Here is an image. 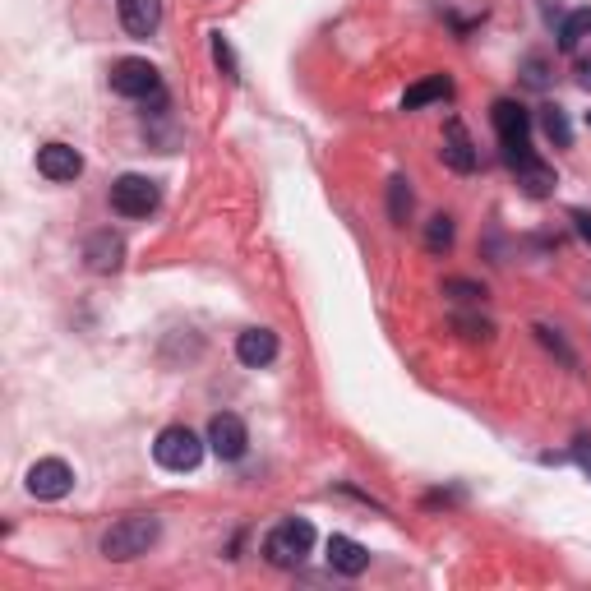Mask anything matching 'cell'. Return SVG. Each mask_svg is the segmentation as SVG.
<instances>
[{
  "mask_svg": "<svg viewBox=\"0 0 591 591\" xmlns=\"http://www.w3.org/2000/svg\"><path fill=\"white\" fill-rule=\"evenodd\" d=\"M513 176H518V185L531 194V199H541V194H550V190H555V171L545 167V162H531V167L513 171Z\"/></svg>",
  "mask_w": 591,
  "mask_h": 591,
  "instance_id": "cell-17",
  "label": "cell"
},
{
  "mask_svg": "<svg viewBox=\"0 0 591 591\" xmlns=\"http://www.w3.org/2000/svg\"><path fill=\"white\" fill-rule=\"evenodd\" d=\"M490 121H495V134H499V148H504V162L513 171L531 167V162H541V157L531 153V111L513 97H499L495 111H490Z\"/></svg>",
  "mask_w": 591,
  "mask_h": 591,
  "instance_id": "cell-1",
  "label": "cell"
},
{
  "mask_svg": "<svg viewBox=\"0 0 591 591\" xmlns=\"http://www.w3.org/2000/svg\"><path fill=\"white\" fill-rule=\"evenodd\" d=\"M448 93H453V79H448V74H430V79H421V84H411L407 93H402V111H421V107H430V102H444Z\"/></svg>",
  "mask_w": 591,
  "mask_h": 591,
  "instance_id": "cell-15",
  "label": "cell"
},
{
  "mask_svg": "<svg viewBox=\"0 0 591 591\" xmlns=\"http://www.w3.org/2000/svg\"><path fill=\"white\" fill-rule=\"evenodd\" d=\"M157 204H162V190H157V181L139 176V171H125V176L111 181V208L121 218H148Z\"/></svg>",
  "mask_w": 591,
  "mask_h": 591,
  "instance_id": "cell-6",
  "label": "cell"
},
{
  "mask_svg": "<svg viewBox=\"0 0 591 591\" xmlns=\"http://www.w3.org/2000/svg\"><path fill=\"white\" fill-rule=\"evenodd\" d=\"M236 361L245 370H264V365L278 361V333L273 328H245L236 338Z\"/></svg>",
  "mask_w": 591,
  "mask_h": 591,
  "instance_id": "cell-11",
  "label": "cell"
},
{
  "mask_svg": "<svg viewBox=\"0 0 591 591\" xmlns=\"http://www.w3.org/2000/svg\"><path fill=\"white\" fill-rule=\"evenodd\" d=\"M536 338H541V342H545V347H550V351H559V361H564V365H578V356H573V351H568V342H564V338H559L555 328H545V324H536Z\"/></svg>",
  "mask_w": 591,
  "mask_h": 591,
  "instance_id": "cell-23",
  "label": "cell"
},
{
  "mask_svg": "<svg viewBox=\"0 0 591 591\" xmlns=\"http://www.w3.org/2000/svg\"><path fill=\"white\" fill-rule=\"evenodd\" d=\"M314 545V527L310 518H282L278 527L264 536V559L278 568H296Z\"/></svg>",
  "mask_w": 591,
  "mask_h": 591,
  "instance_id": "cell-3",
  "label": "cell"
},
{
  "mask_svg": "<svg viewBox=\"0 0 591 591\" xmlns=\"http://www.w3.org/2000/svg\"><path fill=\"white\" fill-rule=\"evenodd\" d=\"M328 568L342 573V578H361L370 568V550L361 541H351V536H328Z\"/></svg>",
  "mask_w": 591,
  "mask_h": 591,
  "instance_id": "cell-13",
  "label": "cell"
},
{
  "mask_svg": "<svg viewBox=\"0 0 591 591\" xmlns=\"http://www.w3.org/2000/svg\"><path fill=\"white\" fill-rule=\"evenodd\" d=\"M439 157H444V167L462 171V176H471V171H476V162H481V153H476L467 125H462L458 116L444 125V144H439Z\"/></svg>",
  "mask_w": 591,
  "mask_h": 591,
  "instance_id": "cell-10",
  "label": "cell"
},
{
  "mask_svg": "<svg viewBox=\"0 0 591 591\" xmlns=\"http://www.w3.org/2000/svg\"><path fill=\"white\" fill-rule=\"evenodd\" d=\"M448 245H453V218H448V213H435V218H430V227H425V250L444 254Z\"/></svg>",
  "mask_w": 591,
  "mask_h": 591,
  "instance_id": "cell-20",
  "label": "cell"
},
{
  "mask_svg": "<svg viewBox=\"0 0 591 591\" xmlns=\"http://www.w3.org/2000/svg\"><path fill=\"white\" fill-rule=\"evenodd\" d=\"M213 61L222 65V74H227V79H241V65H236V56H231V42L222 33H213Z\"/></svg>",
  "mask_w": 591,
  "mask_h": 591,
  "instance_id": "cell-22",
  "label": "cell"
},
{
  "mask_svg": "<svg viewBox=\"0 0 591 591\" xmlns=\"http://www.w3.org/2000/svg\"><path fill=\"white\" fill-rule=\"evenodd\" d=\"M573 462H578V467L591 476V439H587V435H582L578 444H573Z\"/></svg>",
  "mask_w": 591,
  "mask_h": 591,
  "instance_id": "cell-24",
  "label": "cell"
},
{
  "mask_svg": "<svg viewBox=\"0 0 591 591\" xmlns=\"http://www.w3.org/2000/svg\"><path fill=\"white\" fill-rule=\"evenodd\" d=\"M84 259H88V268L93 273H116V268L125 264V241L116 236V231H93L84 241Z\"/></svg>",
  "mask_w": 591,
  "mask_h": 591,
  "instance_id": "cell-12",
  "label": "cell"
},
{
  "mask_svg": "<svg viewBox=\"0 0 591 591\" xmlns=\"http://www.w3.org/2000/svg\"><path fill=\"white\" fill-rule=\"evenodd\" d=\"M116 10L130 37H153L162 24V0H116Z\"/></svg>",
  "mask_w": 591,
  "mask_h": 591,
  "instance_id": "cell-14",
  "label": "cell"
},
{
  "mask_svg": "<svg viewBox=\"0 0 591 591\" xmlns=\"http://www.w3.org/2000/svg\"><path fill=\"white\" fill-rule=\"evenodd\" d=\"M111 88L121 97H130V102H167L162 97V74L144 56H125V61L111 65Z\"/></svg>",
  "mask_w": 591,
  "mask_h": 591,
  "instance_id": "cell-4",
  "label": "cell"
},
{
  "mask_svg": "<svg viewBox=\"0 0 591 591\" xmlns=\"http://www.w3.org/2000/svg\"><path fill=\"white\" fill-rule=\"evenodd\" d=\"M74 490V471L65 458H42L28 467V495L33 499H47V504H56V499H65Z\"/></svg>",
  "mask_w": 591,
  "mask_h": 591,
  "instance_id": "cell-7",
  "label": "cell"
},
{
  "mask_svg": "<svg viewBox=\"0 0 591 591\" xmlns=\"http://www.w3.org/2000/svg\"><path fill=\"white\" fill-rule=\"evenodd\" d=\"M582 37H591V5H582V10H573L564 19V28H559V47L573 51Z\"/></svg>",
  "mask_w": 591,
  "mask_h": 591,
  "instance_id": "cell-19",
  "label": "cell"
},
{
  "mask_svg": "<svg viewBox=\"0 0 591 591\" xmlns=\"http://www.w3.org/2000/svg\"><path fill=\"white\" fill-rule=\"evenodd\" d=\"M388 218L398 222V227H407V218H411V181L407 176H393V181H388Z\"/></svg>",
  "mask_w": 591,
  "mask_h": 591,
  "instance_id": "cell-18",
  "label": "cell"
},
{
  "mask_svg": "<svg viewBox=\"0 0 591 591\" xmlns=\"http://www.w3.org/2000/svg\"><path fill=\"white\" fill-rule=\"evenodd\" d=\"M37 171L47 176V181H56V185H65V181H79V171H84V157H79V148H70V144H42L37 148Z\"/></svg>",
  "mask_w": 591,
  "mask_h": 591,
  "instance_id": "cell-9",
  "label": "cell"
},
{
  "mask_svg": "<svg viewBox=\"0 0 591 591\" xmlns=\"http://www.w3.org/2000/svg\"><path fill=\"white\" fill-rule=\"evenodd\" d=\"M208 448L218 453L222 462H241L245 448H250V430L236 411H218L213 421H208Z\"/></svg>",
  "mask_w": 591,
  "mask_h": 591,
  "instance_id": "cell-8",
  "label": "cell"
},
{
  "mask_svg": "<svg viewBox=\"0 0 591 591\" xmlns=\"http://www.w3.org/2000/svg\"><path fill=\"white\" fill-rule=\"evenodd\" d=\"M157 536H162V522H157L153 513H134V518H121L102 536V555L116 559V564H130V559L153 550Z\"/></svg>",
  "mask_w": 591,
  "mask_h": 591,
  "instance_id": "cell-2",
  "label": "cell"
},
{
  "mask_svg": "<svg viewBox=\"0 0 591 591\" xmlns=\"http://www.w3.org/2000/svg\"><path fill=\"white\" fill-rule=\"evenodd\" d=\"M444 296H453V301H462V305H481L490 291H485L481 282H471V278H448L444 282Z\"/></svg>",
  "mask_w": 591,
  "mask_h": 591,
  "instance_id": "cell-21",
  "label": "cell"
},
{
  "mask_svg": "<svg viewBox=\"0 0 591 591\" xmlns=\"http://www.w3.org/2000/svg\"><path fill=\"white\" fill-rule=\"evenodd\" d=\"M541 130H545V139H550L555 148H573V125H568L564 107L545 102V107H541Z\"/></svg>",
  "mask_w": 591,
  "mask_h": 591,
  "instance_id": "cell-16",
  "label": "cell"
},
{
  "mask_svg": "<svg viewBox=\"0 0 591 591\" xmlns=\"http://www.w3.org/2000/svg\"><path fill=\"white\" fill-rule=\"evenodd\" d=\"M573 222H578V236L591 245V213H573Z\"/></svg>",
  "mask_w": 591,
  "mask_h": 591,
  "instance_id": "cell-25",
  "label": "cell"
},
{
  "mask_svg": "<svg viewBox=\"0 0 591 591\" xmlns=\"http://www.w3.org/2000/svg\"><path fill=\"white\" fill-rule=\"evenodd\" d=\"M578 79H582V88H591V61L578 65Z\"/></svg>",
  "mask_w": 591,
  "mask_h": 591,
  "instance_id": "cell-26",
  "label": "cell"
},
{
  "mask_svg": "<svg viewBox=\"0 0 591 591\" xmlns=\"http://www.w3.org/2000/svg\"><path fill=\"white\" fill-rule=\"evenodd\" d=\"M153 458H157V467H167V471H194L204 462V439L194 435L190 425H167L153 439Z\"/></svg>",
  "mask_w": 591,
  "mask_h": 591,
  "instance_id": "cell-5",
  "label": "cell"
},
{
  "mask_svg": "<svg viewBox=\"0 0 591 591\" xmlns=\"http://www.w3.org/2000/svg\"><path fill=\"white\" fill-rule=\"evenodd\" d=\"M587 121H591V111H587Z\"/></svg>",
  "mask_w": 591,
  "mask_h": 591,
  "instance_id": "cell-27",
  "label": "cell"
}]
</instances>
